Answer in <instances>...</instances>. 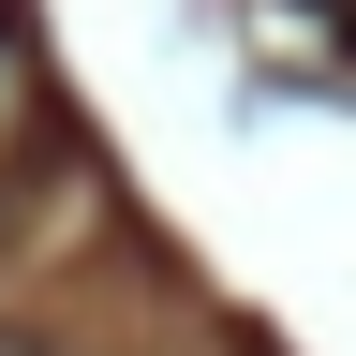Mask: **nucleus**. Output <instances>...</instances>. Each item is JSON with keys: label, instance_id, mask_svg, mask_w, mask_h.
I'll return each mask as SVG.
<instances>
[{"label": "nucleus", "instance_id": "obj_1", "mask_svg": "<svg viewBox=\"0 0 356 356\" xmlns=\"http://www.w3.org/2000/svg\"><path fill=\"white\" fill-rule=\"evenodd\" d=\"M0 356H30V341H0Z\"/></svg>", "mask_w": 356, "mask_h": 356}]
</instances>
